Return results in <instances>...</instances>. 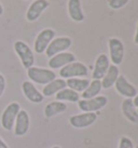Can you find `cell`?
Masks as SVG:
<instances>
[{
  "instance_id": "1",
  "label": "cell",
  "mask_w": 138,
  "mask_h": 148,
  "mask_svg": "<svg viewBox=\"0 0 138 148\" xmlns=\"http://www.w3.org/2000/svg\"><path fill=\"white\" fill-rule=\"evenodd\" d=\"M27 76L31 82L38 84H48L54 79H56V74L52 69L41 68V67H30L27 69Z\"/></svg>"
},
{
  "instance_id": "2",
  "label": "cell",
  "mask_w": 138,
  "mask_h": 148,
  "mask_svg": "<svg viewBox=\"0 0 138 148\" xmlns=\"http://www.w3.org/2000/svg\"><path fill=\"white\" fill-rule=\"evenodd\" d=\"M14 51L17 54V56L20 58V63L24 68L28 69L30 67H33L35 64V55H33V50L30 49L26 42L22 41V40H17L14 42Z\"/></svg>"
},
{
  "instance_id": "3",
  "label": "cell",
  "mask_w": 138,
  "mask_h": 148,
  "mask_svg": "<svg viewBox=\"0 0 138 148\" xmlns=\"http://www.w3.org/2000/svg\"><path fill=\"white\" fill-rule=\"evenodd\" d=\"M87 73H89V69L83 63L72 62L61 68L59 76L61 79L82 78V77H86Z\"/></svg>"
},
{
  "instance_id": "4",
  "label": "cell",
  "mask_w": 138,
  "mask_h": 148,
  "mask_svg": "<svg viewBox=\"0 0 138 148\" xmlns=\"http://www.w3.org/2000/svg\"><path fill=\"white\" fill-rule=\"evenodd\" d=\"M20 110V104L16 103V102L10 103L4 108L3 112L1 115V127H3L5 131H12L13 130L16 116Z\"/></svg>"
},
{
  "instance_id": "5",
  "label": "cell",
  "mask_w": 138,
  "mask_h": 148,
  "mask_svg": "<svg viewBox=\"0 0 138 148\" xmlns=\"http://www.w3.org/2000/svg\"><path fill=\"white\" fill-rule=\"evenodd\" d=\"M108 99L105 95H98L89 99H79L78 106L83 112H96L107 105Z\"/></svg>"
},
{
  "instance_id": "6",
  "label": "cell",
  "mask_w": 138,
  "mask_h": 148,
  "mask_svg": "<svg viewBox=\"0 0 138 148\" xmlns=\"http://www.w3.org/2000/svg\"><path fill=\"white\" fill-rule=\"evenodd\" d=\"M55 35H56V33L52 28L42 29L40 33L38 34V36L36 37V40H35V43H33L35 52L38 54H42L43 52H45L48 45L55 38Z\"/></svg>"
},
{
  "instance_id": "7",
  "label": "cell",
  "mask_w": 138,
  "mask_h": 148,
  "mask_svg": "<svg viewBox=\"0 0 138 148\" xmlns=\"http://www.w3.org/2000/svg\"><path fill=\"white\" fill-rule=\"evenodd\" d=\"M108 48H109L110 60L112 65L118 66L123 62L124 58V45L119 38H110L108 40Z\"/></svg>"
},
{
  "instance_id": "8",
  "label": "cell",
  "mask_w": 138,
  "mask_h": 148,
  "mask_svg": "<svg viewBox=\"0 0 138 148\" xmlns=\"http://www.w3.org/2000/svg\"><path fill=\"white\" fill-rule=\"evenodd\" d=\"M72 45V41L69 37H58L54 38L51 43L48 45V48L45 50V54L49 58L56 55L58 53L65 52L66 50L69 49Z\"/></svg>"
},
{
  "instance_id": "9",
  "label": "cell",
  "mask_w": 138,
  "mask_h": 148,
  "mask_svg": "<svg viewBox=\"0 0 138 148\" xmlns=\"http://www.w3.org/2000/svg\"><path fill=\"white\" fill-rule=\"evenodd\" d=\"M97 120L95 112H82L79 115H73L69 118V123L76 129H85L92 125Z\"/></svg>"
},
{
  "instance_id": "10",
  "label": "cell",
  "mask_w": 138,
  "mask_h": 148,
  "mask_svg": "<svg viewBox=\"0 0 138 148\" xmlns=\"http://www.w3.org/2000/svg\"><path fill=\"white\" fill-rule=\"evenodd\" d=\"M114 86H115V90L119 94L126 97V99H134L137 95L136 88L132 83L128 82L127 79L123 75H120L118 77L117 81L114 83Z\"/></svg>"
},
{
  "instance_id": "11",
  "label": "cell",
  "mask_w": 138,
  "mask_h": 148,
  "mask_svg": "<svg viewBox=\"0 0 138 148\" xmlns=\"http://www.w3.org/2000/svg\"><path fill=\"white\" fill-rule=\"evenodd\" d=\"M50 2L48 0H35L33 3L29 5L28 10L26 12V20L28 22L37 21L41 14L49 8Z\"/></svg>"
},
{
  "instance_id": "12",
  "label": "cell",
  "mask_w": 138,
  "mask_h": 148,
  "mask_svg": "<svg viewBox=\"0 0 138 148\" xmlns=\"http://www.w3.org/2000/svg\"><path fill=\"white\" fill-rule=\"evenodd\" d=\"M30 127V118L28 112L24 109H20L16 116L15 123H14V134L16 136L25 135Z\"/></svg>"
},
{
  "instance_id": "13",
  "label": "cell",
  "mask_w": 138,
  "mask_h": 148,
  "mask_svg": "<svg viewBox=\"0 0 138 148\" xmlns=\"http://www.w3.org/2000/svg\"><path fill=\"white\" fill-rule=\"evenodd\" d=\"M76 62V56L71 52H61L54 55L49 60V67L51 69H61L70 63Z\"/></svg>"
},
{
  "instance_id": "14",
  "label": "cell",
  "mask_w": 138,
  "mask_h": 148,
  "mask_svg": "<svg viewBox=\"0 0 138 148\" xmlns=\"http://www.w3.org/2000/svg\"><path fill=\"white\" fill-rule=\"evenodd\" d=\"M109 58L106 54H99L95 61V66H94L93 74H92L93 80H102L109 68Z\"/></svg>"
},
{
  "instance_id": "15",
  "label": "cell",
  "mask_w": 138,
  "mask_h": 148,
  "mask_svg": "<svg viewBox=\"0 0 138 148\" xmlns=\"http://www.w3.org/2000/svg\"><path fill=\"white\" fill-rule=\"evenodd\" d=\"M22 91L24 93L25 97L31 103L39 104L44 99V96L35 86V84L31 81H24L22 83Z\"/></svg>"
},
{
  "instance_id": "16",
  "label": "cell",
  "mask_w": 138,
  "mask_h": 148,
  "mask_svg": "<svg viewBox=\"0 0 138 148\" xmlns=\"http://www.w3.org/2000/svg\"><path fill=\"white\" fill-rule=\"evenodd\" d=\"M122 114L124 115L126 119L132 123H138V112L137 108L135 107L133 99H125L122 102Z\"/></svg>"
},
{
  "instance_id": "17",
  "label": "cell",
  "mask_w": 138,
  "mask_h": 148,
  "mask_svg": "<svg viewBox=\"0 0 138 148\" xmlns=\"http://www.w3.org/2000/svg\"><path fill=\"white\" fill-rule=\"evenodd\" d=\"M68 14L74 22H82L84 20V14L82 11L81 0H68Z\"/></svg>"
},
{
  "instance_id": "18",
  "label": "cell",
  "mask_w": 138,
  "mask_h": 148,
  "mask_svg": "<svg viewBox=\"0 0 138 148\" xmlns=\"http://www.w3.org/2000/svg\"><path fill=\"white\" fill-rule=\"evenodd\" d=\"M66 81L64 79H54L53 81H51L50 83L48 84H45L44 88H43V90H42V95L44 96V97H50V96H52V95H55L57 92H59L61 90L63 89H65L66 88Z\"/></svg>"
},
{
  "instance_id": "19",
  "label": "cell",
  "mask_w": 138,
  "mask_h": 148,
  "mask_svg": "<svg viewBox=\"0 0 138 148\" xmlns=\"http://www.w3.org/2000/svg\"><path fill=\"white\" fill-rule=\"evenodd\" d=\"M120 76V73H119V68L118 66L115 65H110L106 75L104 76V78L102 79V89H110L112 86H114V83L117 81L118 77Z\"/></svg>"
},
{
  "instance_id": "20",
  "label": "cell",
  "mask_w": 138,
  "mask_h": 148,
  "mask_svg": "<svg viewBox=\"0 0 138 148\" xmlns=\"http://www.w3.org/2000/svg\"><path fill=\"white\" fill-rule=\"evenodd\" d=\"M67 110V105L64 102L59 101H54L51 103L46 104L44 107V115L46 118H52L54 116L65 112Z\"/></svg>"
},
{
  "instance_id": "21",
  "label": "cell",
  "mask_w": 138,
  "mask_h": 148,
  "mask_svg": "<svg viewBox=\"0 0 138 148\" xmlns=\"http://www.w3.org/2000/svg\"><path fill=\"white\" fill-rule=\"evenodd\" d=\"M56 101L59 102H70V103H78L80 99V95L77 93L76 91L71 90V89H63L59 92H57L56 94Z\"/></svg>"
},
{
  "instance_id": "22",
  "label": "cell",
  "mask_w": 138,
  "mask_h": 148,
  "mask_svg": "<svg viewBox=\"0 0 138 148\" xmlns=\"http://www.w3.org/2000/svg\"><path fill=\"white\" fill-rule=\"evenodd\" d=\"M102 89V88L100 80H92V81L89 82V86L82 92V95H81L82 99H89L96 97V96H98V94L100 93Z\"/></svg>"
},
{
  "instance_id": "23",
  "label": "cell",
  "mask_w": 138,
  "mask_h": 148,
  "mask_svg": "<svg viewBox=\"0 0 138 148\" xmlns=\"http://www.w3.org/2000/svg\"><path fill=\"white\" fill-rule=\"evenodd\" d=\"M89 81L84 78H70L67 79V81H66V86H68L69 89L76 91L77 93L83 92L89 86Z\"/></svg>"
},
{
  "instance_id": "24",
  "label": "cell",
  "mask_w": 138,
  "mask_h": 148,
  "mask_svg": "<svg viewBox=\"0 0 138 148\" xmlns=\"http://www.w3.org/2000/svg\"><path fill=\"white\" fill-rule=\"evenodd\" d=\"M130 0H108V4L111 9L119 10V9L125 7Z\"/></svg>"
},
{
  "instance_id": "25",
  "label": "cell",
  "mask_w": 138,
  "mask_h": 148,
  "mask_svg": "<svg viewBox=\"0 0 138 148\" xmlns=\"http://www.w3.org/2000/svg\"><path fill=\"white\" fill-rule=\"evenodd\" d=\"M118 148H134L133 142L130 137L127 136H122L119 142V147Z\"/></svg>"
},
{
  "instance_id": "26",
  "label": "cell",
  "mask_w": 138,
  "mask_h": 148,
  "mask_svg": "<svg viewBox=\"0 0 138 148\" xmlns=\"http://www.w3.org/2000/svg\"><path fill=\"white\" fill-rule=\"evenodd\" d=\"M5 86H7V83H5V78H4L3 75L0 74V97H1L2 94L4 93Z\"/></svg>"
},
{
  "instance_id": "27",
  "label": "cell",
  "mask_w": 138,
  "mask_h": 148,
  "mask_svg": "<svg viewBox=\"0 0 138 148\" xmlns=\"http://www.w3.org/2000/svg\"><path fill=\"white\" fill-rule=\"evenodd\" d=\"M134 42H135V45H138V22H137V26H136V33H135Z\"/></svg>"
},
{
  "instance_id": "28",
  "label": "cell",
  "mask_w": 138,
  "mask_h": 148,
  "mask_svg": "<svg viewBox=\"0 0 138 148\" xmlns=\"http://www.w3.org/2000/svg\"><path fill=\"white\" fill-rule=\"evenodd\" d=\"M0 148H9L8 145L5 144V142L1 138V136H0Z\"/></svg>"
},
{
  "instance_id": "29",
  "label": "cell",
  "mask_w": 138,
  "mask_h": 148,
  "mask_svg": "<svg viewBox=\"0 0 138 148\" xmlns=\"http://www.w3.org/2000/svg\"><path fill=\"white\" fill-rule=\"evenodd\" d=\"M133 103H134L135 107H136V108H138V94L134 97V99H133Z\"/></svg>"
},
{
  "instance_id": "30",
  "label": "cell",
  "mask_w": 138,
  "mask_h": 148,
  "mask_svg": "<svg viewBox=\"0 0 138 148\" xmlns=\"http://www.w3.org/2000/svg\"><path fill=\"white\" fill-rule=\"evenodd\" d=\"M3 14V7H2V4L0 3V16Z\"/></svg>"
},
{
  "instance_id": "31",
  "label": "cell",
  "mask_w": 138,
  "mask_h": 148,
  "mask_svg": "<svg viewBox=\"0 0 138 148\" xmlns=\"http://www.w3.org/2000/svg\"><path fill=\"white\" fill-rule=\"evenodd\" d=\"M51 148H61L59 146H53V147H51Z\"/></svg>"
},
{
  "instance_id": "32",
  "label": "cell",
  "mask_w": 138,
  "mask_h": 148,
  "mask_svg": "<svg viewBox=\"0 0 138 148\" xmlns=\"http://www.w3.org/2000/svg\"><path fill=\"white\" fill-rule=\"evenodd\" d=\"M135 148H138V146H137V147H135Z\"/></svg>"
},
{
  "instance_id": "33",
  "label": "cell",
  "mask_w": 138,
  "mask_h": 148,
  "mask_svg": "<svg viewBox=\"0 0 138 148\" xmlns=\"http://www.w3.org/2000/svg\"><path fill=\"white\" fill-rule=\"evenodd\" d=\"M137 112H138V109H137Z\"/></svg>"
}]
</instances>
